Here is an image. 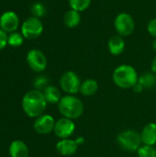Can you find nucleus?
I'll use <instances>...</instances> for the list:
<instances>
[{
  "label": "nucleus",
  "instance_id": "obj_29",
  "mask_svg": "<svg viewBox=\"0 0 156 157\" xmlns=\"http://www.w3.org/2000/svg\"><path fill=\"white\" fill-rule=\"evenodd\" d=\"M151 69H152V72L154 73L156 75V56L153 59L152 61V64H151Z\"/></svg>",
  "mask_w": 156,
  "mask_h": 157
},
{
  "label": "nucleus",
  "instance_id": "obj_5",
  "mask_svg": "<svg viewBox=\"0 0 156 157\" xmlns=\"http://www.w3.org/2000/svg\"><path fill=\"white\" fill-rule=\"evenodd\" d=\"M114 28L118 35L121 37H128L131 35L135 29V21L133 17L126 12L118 14L114 19Z\"/></svg>",
  "mask_w": 156,
  "mask_h": 157
},
{
  "label": "nucleus",
  "instance_id": "obj_24",
  "mask_svg": "<svg viewBox=\"0 0 156 157\" xmlns=\"http://www.w3.org/2000/svg\"><path fill=\"white\" fill-rule=\"evenodd\" d=\"M34 86L37 90H44L48 86V78L44 75H39L34 80Z\"/></svg>",
  "mask_w": 156,
  "mask_h": 157
},
{
  "label": "nucleus",
  "instance_id": "obj_26",
  "mask_svg": "<svg viewBox=\"0 0 156 157\" xmlns=\"http://www.w3.org/2000/svg\"><path fill=\"white\" fill-rule=\"evenodd\" d=\"M7 38L8 35H6V32L0 29V51L6 48V46L7 45Z\"/></svg>",
  "mask_w": 156,
  "mask_h": 157
},
{
  "label": "nucleus",
  "instance_id": "obj_19",
  "mask_svg": "<svg viewBox=\"0 0 156 157\" xmlns=\"http://www.w3.org/2000/svg\"><path fill=\"white\" fill-rule=\"evenodd\" d=\"M138 82L144 87V89H152L156 86V75L153 72L144 73L139 77Z\"/></svg>",
  "mask_w": 156,
  "mask_h": 157
},
{
  "label": "nucleus",
  "instance_id": "obj_6",
  "mask_svg": "<svg viewBox=\"0 0 156 157\" xmlns=\"http://www.w3.org/2000/svg\"><path fill=\"white\" fill-rule=\"evenodd\" d=\"M43 32V24L39 17H30L21 25V34L28 40L39 38Z\"/></svg>",
  "mask_w": 156,
  "mask_h": 157
},
{
  "label": "nucleus",
  "instance_id": "obj_4",
  "mask_svg": "<svg viewBox=\"0 0 156 157\" xmlns=\"http://www.w3.org/2000/svg\"><path fill=\"white\" fill-rule=\"evenodd\" d=\"M117 143L122 150L127 152H137L143 144L141 133L133 130H125L119 133Z\"/></svg>",
  "mask_w": 156,
  "mask_h": 157
},
{
  "label": "nucleus",
  "instance_id": "obj_16",
  "mask_svg": "<svg viewBox=\"0 0 156 157\" xmlns=\"http://www.w3.org/2000/svg\"><path fill=\"white\" fill-rule=\"evenodd\" d=\"M81 14L78 11L70 9L65 12L63 16V23L69 29H74L77 27L81 22Z\"/></svg>",
  "mask_w": 156,
  "mask_h": 157
},
{
  "label": "nucleus",
  "instance_id": "obj_22",
  "mask_svg": "<svg viewBox=\"0 0 156 157\" xmlns=\"http://www.w3.org/2000/svg\"><path fill=\"white\" fill-rule=\"evenodd\" d=\"M136 153L139 157H156V149L151 145L142 144Z\"/></svg>",
  "mask_w": 156,
  "mask_h": 157
},
{
  "label": "nucleus",
  "instance_id": "obj_27",
  "mask_svg": "<svg viewBox=\"0 0 156 157\" xmlns=\"http://www.w3.org/2000/svg\"><path fill=\"white\" fill-rule=\"evenodd\" d=\"M132 90H133L135 93H142V92L144 90V87H143L139 82H137V83L134 85V86L132 87Z\"/></svg>",
  "mask_w": 156,
  "mask_h": 157
},
{
  "label": "nucleus",
  "instance_id": "obj_1",
  "mask_svg": "<svg viewBox=\"0 0 156 157\" xmlns=\"http://www.w3.org/2000/svg\"><path fill=\"white\" fill-rule=\"evenodd\" d=\"M47 104L43 92L37 89L27 92L22 98V109L26 115L30 118L41 116L46 109Z\"/></svg>",
  "mask_w": 156,
  "mask_h": 157
},
{
  "label": "nucleus",
  "instance_id": "obj_10",
  "mask_svg": "<svg viewBox=\"0 0 156 157\" xmlns=\"http://www.w3.org/2000/svg\"><path fill=\"white\" fill-rule=\"evenodd\" d=\"M19 26V17L14 11H6L0 17V29L5 32H15Z\"/></svg>",
  "mask_w": 156,
  "mask_h": 157
},
{
  "label": "nucleus",
  "instance_id": "obj_20",
  "mask_svg": "<svg viewBox=\"0 0 156 157\" xmlns=\"http://www.w3.org/2000/svg\"><path fill=\"white\" fill-rule=\"evenodd\" d=\"M68 3L71 9L81 13L90 6L92 0H68Z\"/></svg>",
  "mask_w": 156,
  "mask_h": 157
},
{
  "label": "nucleus",
  "instance_id": "obj_17",
  "mask_svg": "<svg viewBox=\"0 0 156 157\" xmlns=\"http://www.w3.org/2000/svg\"><path fill=\"white\" fill-rule=\"evenodd\" d=\"M98 90V83L92 78L86 79L82 82L80 87V93L85 97H91L95 95Z\"/></svg>",
  "mask_w": 156,
  "mask_h": 157
},
{
  "label": "nucleus",
  "instance_id": "obj_13",
  "mask_svg": "<svg viewBox=\"0 0 156 157\" xmlns=\"http://www.w3.org/2000/svg\"><path fill=\"white\" fill-rule=\"evenodd\" d=\"M141 139L143 144L154 146L156 144V123L150 122L146 124L142 132H141Z\"/></svg>",
  "mask_w": 156,
  "mask_h": 157
},
{
  "label": "nucleus",
  "instance_id": "obj_25",
  "mask_svg": "<svg viewBox=\"0 0 156 157\" xmlns=\"http://www.w3.org/2000/svg\"><path fill=\"white\" fill-rule=\"evenodd\" d=\"M147 30L152 37L156 39V17L149 21V23L147 25Z\"/></svg>",
  "mask_w": 156,
  "mask_h": 157
},
{
  "label": "nucleus",
  "instance_id": "obj_18",
  "mask_svg": "<svg viewBox=\"0 0 156 157\" xmlns=\"http://www.w3.org/2000/svg\"><path fill=\"white\" fill-rule=\"evenodd\" d=\"M43 95L49 104H58L62 98L60 90L54 86H48L43 90Z\"/></svg>",
  "mask_w": 156,
  "mask_h": 157
},
{
  "label": "nucleus",
  "instance_id": "obj_3",
  "mask_svg": "<svg viewBox=\"0 0 156 157\" xmlns=\"http://www.w3.org/2000/svg\"><path fill=\"white\" fill-rule=\"evenodd\" d=\"M58 109L63 117L74 121L83 115L84 104L74 95H67L61 98L58 103Z\"/></svg>",
  "mask_w": 156,
  "mask_h": 157
},
{
  "label": "nucleus",
  "instance_id": "obj_2",
  "mask_svg": "<svg viewBox=\"0 0 156 157\" xmlns=\"http://www.w3.org/2000/svg\"><path fill=\"white\" fill-rule=\"evenodd\" d=\"M114 84L123 89L132 88L138 82L139 76L135 68L130 64H121L118 66L112 75Z\"/></svg>",
  "mask_w": 156,
  "mask_h": 157
},
{
  "label": "nucleus",
  "instance_id": "obj_7",
  "mask_svg": "<svg viewBox=\"0 0 156 157\" xmlns=\"http://www.w3.org/2000/svg\"><path fill=\"white\" fill-rule=\"evenodd\" d=\"M81 80L76 73L73 71L65 72L60 78V86L63 91L68 95H74L80 92Z\"/></svg>",
  "mask_w": 156,
  "mask_h": 157
},
{
  "label": "nucleus",
  "instance_id": "obj_8",
  "mask_svg": "<svg viewBox=\"0 0 156 157\" xmlns=\"http://www.w3.org/2000/svg\"><path fill=\"white\" fill-rule=\"evenodd\" d=\"M27 63L30 69L37 73L43 72L47 67L46 56L41 51L37 49H32L28 52Z\"/></svg>",
  "mask_w": 156,
  "mask_h": 157
},
{
  "label": "nucleus",
  "instance_id": "obj_9",
  "mask_svg": "<svg viewBox=\"0 0 156 157\" xmlns=\"http://www.w3.org/2000/svg\"><path fill=\"white\" fill-rule=\"evenodd\" d=\"M75 131V124L73 120L67 118H61L55 121L53 132L55 135L60 139H68L70 138Z\"/></svg>",
  "mask_w": 156,
  "mask_h": 157
},
{
  "label": "nucleus",
  "instance_id": "obj_23",
  "mask_svg": "<svg viewBox=\"0 0 156 157\" xmlns=\"http://www.w3.org/2000/svg\"><path fill=\"white\" fill-rule=\"evenodd\" d=\"M31 12L33 14V17H41L45 15L46 13V8H45V6L42 4V3H35L32 6H31Z\"/></svg>",
  "mask_w": 156,
  "mask_h": 157
},
{
  "label": "nucleus",
  "instance_id": "obj_12",
  "mask_svg": "<svg viewBox=\"0 0 156 157\" xmlns=\"http://www.w3.org/2000/svg\"><path fill=\"white\" fill-rule=\"evenodd\" d=\"M78 145L75 143V140L68 139H62L56 144L57 152L63 155V156H70L74 155L78 150Z\"/></svg>",
  "mask_w": 156,
  "mask_h": 157
},
{
  "label": "nucleus",
  "instance_id": "obj_21",
  "mask_svg": "<svg viewBox=\"0 0 156 157\" xmlns=\"http://www.w3.org/2000/svg\"><path fill=\"white\" fill-rule=\"evenodd\" d=\"M24 40V37L21 33H18L17 31L12 32L8 35L7 38V44L12 47H19L22 45Z\"/></svg>",
  "mask_w": 156,
  "mask_h": 157
},
{
  "label": "nucleus",
  "instance_id": "obj_14",
  "mask_svg": "<svg viewBox=\"0 0 156 157\" xmlns=\"http://www.w3.org/2000/svg\"><path fill=\"white\" fill-rule=\"evenodd\" d=\"M125 47H126V44H125V41L123 40V37H121L120 35H116V36L111 37L108 41V52L114 56L120 55L124 52Z\"/></svg>",
  "mask_w": 156,
  "mask_h": 157
},
{
  "label": "nucleus",
  "instance_id": "obj_15",
  "mask_svg": "<svg viewBox=\"0 0 156 157\" xmlns=\"http://www.w3.org/2000/svg\"><path fill=\"white\" fill-rule=\"evenodd\" d=\"M10 157H29V148L27 144L20 140L13 141L9 145Z\"/></svg>",
  "mask_w": 156,
  "mask_h": 157
},
{
  "label": "nucleus",
  "instance_id": "obj_11",
  "mask_svg": "<svg viewBox=\"0 0 156 157\" xmlns=\"http://www.w3.org/2000/svg\"><path fill=\"white\" fill-rule=\"evenodd\" d=\"M54 125L55 121L52 116L49 114H42L41 116L36 118L33 124V128L39 134L45 135L51 133L53 131Z\"/></svg>",
  "mask_w": 156,
  "mask_h": 157
},
{
  "label": "nucleus",
  "instance_id": "obj_28",
  "mask_svg": "<svg viewBox=\"0 0 156 157\" xmlns=\"http://www.w3.org/2000/svg\"><path fill=\"white\" fill-rule=\"evenodd\" d=\"M85 142H86V140H85V138H84L83 136H79V137H77V138L75 139V143H76V144H77L78 146L83 145V144H85Z\"/></svg>",
  "mask_w": 156,
  "mask_h": 157
},
{
  "label": "nucleus",
  "instance_id": "obj_30",
  "mask_svg": "<svg viewBox=\"0 0 156 157\" xmlns=\"http://www.w3.org/2000/svg\"><path fill=\"white\" fill-rule=\"evenodd\" d=\"M153 49H154V51L156 52V39L153 41Z\"/></svg>",
  "mask_w": 156,
  "mask_h": 157
}]
</instances>
